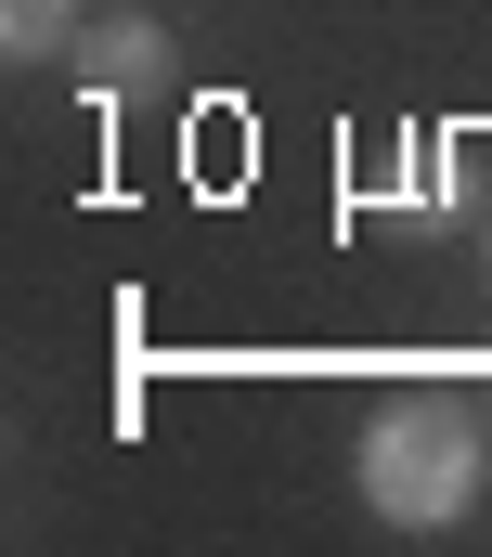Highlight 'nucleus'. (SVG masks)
Instances as JSON below:
<instances>
[{"instance_id":"1","label":"nucleus","mask_w":492,"mask_h":557,"mask_svg":"<svg viewBox=\"0 0 492 557\" xmlns=\"http://www.w3.org/2000/svg\"><path fill=\"white\" fill-rule=\"evenodd\" d=\"M480 467H492V428H480L467 389H402V403H376L364 454H350V480H364V506L389 532H454V519L480 506Z\"/></svg>"},{"instance_id":"2","label":"nucleus","mask_w":492,"mask_h":557,"mask_svg":"<svg viewBox=\"0 0 492 557\" xmlns=\"http://www.w3.org/2000/svg\"><path fill=\"white\" fill-rule=\"evenodd\" d=\"M78 78H91V104H143V91L169 78V26H143V13L78 26Z\"/></svg>"},{"instance_id":"3","label":"nucleus","mask_w":492,"mask_h":557,"mask_svg":"<svg viewBox=\"0 0 492 557\" xmlns=\"http://www.w3.org/2000/svg\"><path fill=\"white\" fill-rule=\"evenodd\" d=\"M0 52H13V65L78 52V0H0Z\"/></svg>"}]
</instances>
